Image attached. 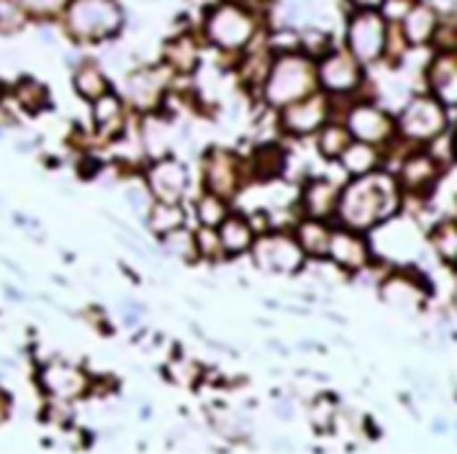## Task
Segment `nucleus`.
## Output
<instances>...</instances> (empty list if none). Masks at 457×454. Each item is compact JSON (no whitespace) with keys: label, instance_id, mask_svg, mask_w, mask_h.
<instances>
[{"label":"nucleus","instance_id":"f3484780","mask_svg":"<svg viewBox=\"0 0 457 454\" xmlns=\"http://www.w3.org/2000/svg\"><path fill=\"white\" fill-rule=\"evenodd\" d=\"M221 249L227 254H239L252 247V228L245 219H224L221 221Z\"/></svg>","mask_w":457,"mask_h":454},{"label":"nucleus","instance_id":"72a5a7b5","mask_svg":"<svg viewBox=\"0 0 457 454\" xmlns=\"http://www.w3.org/2000/svg\"><path fill=\"white\" fill-rule=\"evenodd\" d=\"M5 416H8V400H5V395L0 392V421H3Z\"/></svg>","mask_w":457,"mask_h":454},{"label":"nucleus","instance_id":"7ed1b4c3","mask_svg":"<svg viewBox=\"0 0 457 454\" xmlns=\"http://www.w3.org/2000/svg\"><path fill=\"white\" fill-rule=\"evenodd\" d=\"M204 31L213 46H219L224 52H237V49H245L254 39L257 21H254L250 8H245L242 3L221 0L208 11Z\"/></svg>","mask_w":457,"mask_h":454},{"label":"nucleus","instance_id":"473e14b6","mask_svg":"<svg viewBox=\"0 0 457 454\" xmlns=\"http://www.w3.org/2000/svg\"><path fill=\"white\" fill-rule=\"evenodd\" d=\"M353 3L357 8H362V11H375L383 0H353Z\"/></svg>","mask_w":457,"mask_h":454},{"label":"nucleus","instance_id":"f8f14e48","mask_svg":"<svg viewBox=\"0 0 457 454\" xmlns=\"http://www.w3.org/2000/svg\"><path fill=\"white\" fill-rule=\"evenodd\" d=\"M204 175H206V183L211 187V193L213 195H221V198H228L234 190H237V169H234V160L224 154V152H213L211 157H208L206 169H204Z\"/></svg>","mask_w":457,"mask_h":454},{"label":"nucleus","instance_id":"f704fd0d","mask_svg":"<svg viewBox=\"0 0 457 454\" xmlns=\"http://www.w3.org/2000/svg\"><path fill=\"white\" fill-rule=\"evenodd\" d=\"M0 95H3V85H0Z\"/></svg>","mask_w":457,"mask_h":454},{"label":"nucleus","instance_id":"a878e982","mask_svg":"<svg viewBox=\"0 0 457 454\" xmlns=\"http://www.w3.org/2000/svg\"><path fill=\"white\" fill-rule=\"evenodd\" d=\"M26 8L16 0H0V34H16L26 23Z\"/></svg>","mask_w":457,"mask_h":454},{"label":"nucleus","instance_id":"cd10ccee","mask_svg":"<svg viewBox=\"0 0 457 454\" xmlns=\"http://www.w3.org/2000/svg\"><path fill=\"white\" fill-rule=\"evenodd\" d=\"M201 219H204V227H219L224 219H227V203L221 201V195H208L201 203Z\"/></svg>","mask_w":457,"mask_h":454},{"label":"nucleus","instance_id":"4468645a","mask_svg":"<svg viewBox=\"0 0 457 454\" xmlns=\"http://www.w3.org/2000/svg\"><path fill=\"white\" fill-rule=\"evenodd\" d=\"M347 126L353 128L354 136H360L362 142H380V139L391 131L388 119H386L380 111L370 108V105H360V108H354L353 113H350V121H347Z\"/></svg>","mask_w":457,"mask_h":454},{"label":"nucleus","instance_id":"c756f323","mask_svg":"<svg viewBox=\"0 0 457 454\" xmlns=\"http://www.w3.org/2000/svg\"><path fill=\"white\" fill-rule=\"evenodd\" d=\"M44 87L34 80H26V83L19 85V101H21L29 111H39L44 105Z\"/></svg>","mask_w":457,"mask_h":454},{"label":"nucleus","instance_id":"c85d7f7f","mask_svg":"<svg viewBox=\"0 0 457 454\" xmlns=\"http://www.w3.org/2000/svg\"><path fill=\"white\" fill-rule=\"evenodd\" d=\"M403 175H406L409 186H424V183H432V177H435V165H432V160H409Z\"/></svg>","mask_w":457,"mask_h":454},{"label":"nucleus","instance_id":"aec40b11","mask_svg":"<svg viewBox=\"0 0 457 454\" xmlns=\"http://www.w3.org/2000/svg\"><path fill=\"white\" fill-rule=\"evenodd\" d=\"M149 224L152 228L157 231V234H175L178 228L186 224V213H183V208L178 206V203H157L154 210H152V216H149Z\"/></svg>","mask_w":457,"mask_h":454},{"label":"nucleus","instance_id":"20e7f679","mask_svg":"<svg viewBox=\"0 0 457 454\" xmlns=\"http://www.w3.org/2000/svg\"><path fill=\"white\" fill-rule=\"evenodd\" d=\"M313 64L306 57H298L293 52L280 54L270 64L268 83H265V98L275 105H291L301 98H306L313 87Z\"/></svg>","mask_w":457,"mask_h":454},{"label":"nucleus","instance_id":"dca6fc26","mask_svg":"<svg viewBox=\"0 0 457 454\" xmlns=\"http://www.w3.org/2000/svg\"><path fill=\"white\" fill-rule=\"evenodd\" d=\"M436 29V13L429 5H414L403 16V34L411 44H424L432 39Z\"/></svg>","mask_w":457,"mask_h":454},{"label":"nucleus","instance_id":"2eb2a0df","mask_svg":"<svg viewBox=\"0 0 457 454\" xmlns=\"http://www.w3.org/2000/svg\"><path fill=\"white\" fill-rule=\"evenodd\" d=\"M162 78H165L162 70H142V72L131 75L129 78V95H131V101L137 105H145V108L157 103V98H160V93L165 87Z\"/></svg>","mask_w":457,"mask_h":454},{"label":"nucleus","instance_id":"f257e3e1","mask_svg":"<svg viewBox=\"0 0 457 454\" xmlns=\"http://www.w3.org/2000/svg\"><path fill=\"white\" fill-rule=\"evenodd\" d=\"M62 23L75 42H104L124 29V11L116 0H67Z\"/></svg>","mask_w":457,"mask_h":454},{"label":"nucleus","instance_id":"6e6552de","mask_svg":"<svg viewBox=\"0 0 457 454\" xmlns=\"http://www.w3.org/2000/svg\"><path fill=\"white\" fill-rule=\"evenodd\" d=\"M319 80L332 93H347L360 83V67L353 54H327L319 67Z\"/></svg>","mask_w":457,"mask_h":454},{"label":"nucleus","instance_id":"0eeeda50","mask_svg":"<svg viewBox=\"0 0 457 454\" xmlns=\"http://www.w3.org/2000/svg\"><path fill=\"white\" fill-rule=\"evenodd\" d=\"M257 265L275 272H293L301 265V249L288 236H268L254 247Z\"/></svg>","mask_w":457,"mask_h":454},{"label":"nucleus","instance_id":"4be33fe9","mask_svg":"<svg viewBox=\"0 0 457 454\" xmlns=\"http://www.w3.org/2000/svg\"><path fill=\"white\" fill-rule=\"evenodd\" d=\"M75 85H78L80 95L90 98V101H98L105 90H108L105 75L101 72V67L93 62H85L83 67L78 70V80H75Z\"/></svg>","mask_w":457,"mask_h":454},{"label":"nucleus","instance_id":"9b49d317","mask_svg":"<svg viewBox=\"0 0 457 454\" xmlns=\"http://www.w3.org/2000/svg\"><path fill=\"white\" fill-rule=\"evenodd\" d=\"M42 385L52 395L57 398H75L85 391V375L75 367H67V365H49L42 372Z\"/></svg>","mask_w":457,"mask_h":454},{"label":"nucleus","instance_id":"2f4dec72","mask_svg":"<svg viewBox=\"0 0 457 454\" xmlns=\"http://www.w3.org/2000/svg\"><path fill=\"white\" fill-rule=\"evenodd\" d=\"M436 11H457V0H432Z\"/></svg>","mask_w":457,"mask_h":454},{"label":"nucleus","instance_id":"b1692460","mask_svg":"<svg viewBox=\"0 0 457 454\" xmlns=\"http://www.w3.org/2000/svg\"><path fill=\"white\" fill-rule=\"evenodd\" d=\"M301 244H303V249H306L309 254L324 257V254H329L332 234L321 227V224L309 221V224H303V227H301Z\"/></svg>","mask_w":457,"mask_h":454},{"label":"nucleus","instance_id":"f03ea898","mask_svg":"<svg viewBox=\"0 0 457 454\" xmlns=\"http://www.w3.org/2000/svg\"><path fill=\"white\" fill-rule=\"evenodd\" d=\"M395 208V190L386 177H373V180H360L354 183L342 203L339 213L342 221L353 228H368L378 224L383 216H388Z\"/></svg>","mask_w":457,"mask_h":454},{"label":"nucleus","instance_id":"39448f33","mask_svg":"<svg viewBox=\"0 0 457 454\" xmlns=\"http://www.w3.org/2000/svg\"><path fill=\"white\" fill-rule=\"evenodd\" d=\"M347 49L357 62H375L386 49V21L375 11H360L347 26Z\"/></svg>","mask_w":457,"mask_h":454},{"label":"nucleus","instance_id":"5701e85b","mask_svg":"<svg viewBox=\"0 0 457 454\" xmlns=\"http://www.w3.org/2000/svg\"><path fill=\"white\" fill-rule=\"evenodd\" d=\"M329 254H334L342 265H353V268H360L365 262V247H362V242H357V239L347 236V234L332 236Z\"/></svg>","mask_w":457,"mask_h":454},{"label":"nucleus","instance_id":"412c9836","mask_svg":"<svg viewBox=\"0 0 457 454\" xmlns=\"http://www.w3.org/2000/svg\"><path fill=\"white\" fill-rule=\"evenodd\" d=\"M334 203H337V193H334L332 183L316 180V183L306 187V210L312 216H316V219L327 216L334 208Z\"/></svg>","mask_w":457,"mask_h":454},{"label":"nucleus","instance_id":"423d86ee","mask_svg":"<svg viewBox=\"0 0 457 454\" xmlns=\"http://www.w3.org/2000/svg\"><path fill=\"white\" fill-rule=\"evenodd\" d=\"M401 126H403V134L406 136L432 139V136H436L445 128V113H442V108L435 101L419 98V101H414V103L406 108V113L401 119Z\"/></svg>","mask_w":457,"mask_h":454},{"label":"nucleus","instance_id":"393cba45","mask_svg":"<svg viewBox=\"0 0 457 454\" xmlns=\"http://www.w3.org/2000/svg\"><path fill=\"white\" fill-rule=\"evenodd\" d=\"M342 157H345L347 169H353L357 175L368 172L375 165V152L368 142H350V146L342 152Z\"/></svg>","mask_w":457,"mask_h":454},{"label":"nucleus","instance_id":"a211bd4d","mask_svg":"<svg viewBox=\"0 0 457 454\" xmlns=\"http://www.w3.org/2000/svg\"><path fill=\"white\" fill-rule=\"evenodd\" d=\"M96 121H98V131L104 136H113L124 128V108L113 98V95H101L96 101Z\"/></svg>","mask_w":457,"mask_h":454},{"label":"nucleus","instance_id":"7c9ffc66","mask_svg":"<svg viewBox=\"0 0 457 454\" xmlns=\"http://www.w3.org/2000/svg\"><path fill=\"white\" fill-rule=\"evenodd\" d=\"M16 3H21L29 13L49 16V13H57V11H62L67 0H16Z\"/></svg>","mask_w":457,"mask_h":454},{"label":"nucleus","instance_id":"9d476101","mask_svg":"<svg viewBox=\"0 0 457 454\" xmlns=\"http://www.w3.org/2000/svg\"><path fill=\"white\" fill-rule=\"evenodd\" d=\"M149 183H152L154 193H157L165 203H178L180 195L186 193V167L178 165V162H160V165L152 167Z\"/></svg>","mask_w":457,"mask_h":454},{"label":"nucleus","instance_id":"6ab92c4d","mask_svg":"<svg viewBox=\"0 0 457 454\" xmlns=\"http://www.w3.org/2000/svg\"><path fill=\"white\" fill-rule=\"evenodd\" d=\"M165 60L167 64H172L183 72H190L198 62V44L190 37H178L165 46Z\"/></svg>","mask_w":457,"mask_h":454},{"label":"nucleus","instance_id":"1a4fd4ad","mask_svg":"<svg viewBox=\"0 0 457 454\" xmlns=\"http://www.w3.org/2000/svg\"><path fill=\"white\" fill-rule=\"evenodd\" d=\"M327 119V101L324 98H301L286 108L283 113V126L293 134H309L319 128L321 121Z\"/></svg>","mask_w":457,"mask_h":454},{"label":"nucleus","instance_id":"ddd939ff","mask_svg":"<svg viewBox=\"0 0 457 454\" xmlns=\"http://www.w3.org/2000/svg\"><path fill=\"white\" fill-rule=\"evenodd\" d=\"M429 85L436 93L439 101L457 103V57L455 54H442L429 67Z\"/></svg>","mask_w":457,"mask_h":454},{"label":"nucleus","instance_id":"bb28decb","mask_svg":"<svg viewBox=\"0 0 457 454\" xmlns=\"http://www.w3.org/2000/svg\"><path fill=\"white\" fill-rule=\"evenodd\" d=\"M350 131H345V128H337V126H332L329 131H324L321 134V142H319V146H321V152L327 154V157H339L347 146H350Z\"/></svg>","mask_w":457,"mask_h":454}]
</instances>
